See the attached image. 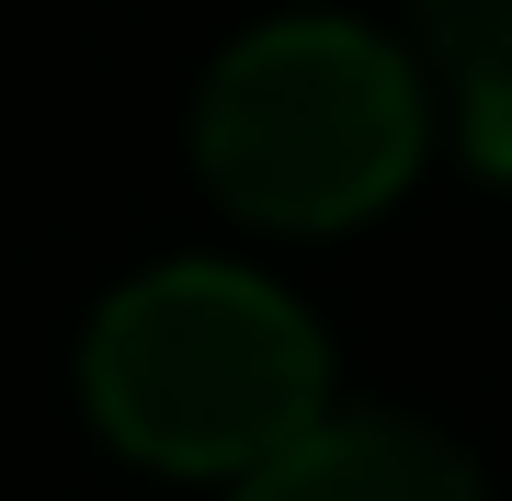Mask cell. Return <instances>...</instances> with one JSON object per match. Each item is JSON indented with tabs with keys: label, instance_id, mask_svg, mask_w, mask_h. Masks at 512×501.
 I'll return each instance as SVG.
<instances>
[{
	"label": "cell",
	"instance_id": "obj_4",
	"mask_svg": "<svg viewBox=\"0 0 512 501\" xmlns=\"http://www.w3.org/2000/svg\"><path fill=\"white\" fill-rule=\"evenodd\" d=\"M421 46L456 92L467 160L512 171V0H421Z\"/></svg>",
	"mask_w": 512,
	"mask_h": 501
},
{
	"label": "cell",
	"instance_id": "obj_2",
	"mask_svg": "<svg viewBox=\"0 0 512 501\" xmlns=\"http://www.w3.org/2000/svg\"><path fill=\"white\" fill-rule=\"evenodd\" d=\"M194 171L251 228H353L421 171V80L342 12L262 23L194 103Z\"/></svg>",
	"mask_w": 512,
	"mask_h": 501
},
{
	"label": "cell",
	"instance_id": "obj_1",
	"mask_svg": "<svg viewBox=\"0 0 512 501\" xmlns=\"http://www.w3.org/2000/svg\"><path fill=\"white\" fill-rule=\"evenodd\" d=\"M92 422L171 479H251L330 422V342L239 262H160L92 319Z\"/></svg>",
	"mask_w": 512,
	"mask_h": 501
},
{
	"label": "cell",
	"instance_id": "obj_3",
	"mask_svg": "<svg viewBox=\"0 0 512 501\" xmlns=\"http://www.w3.org/2000/svg\"><path fill=\"white\" fill-rule=\"evenodd\" d=\"M239 501H490L467 479V456L421 422H319L308 445L251 467Z\"/></svg>",
	"mask_w": 512,
	"mask_h": 501
}]
</instances>
